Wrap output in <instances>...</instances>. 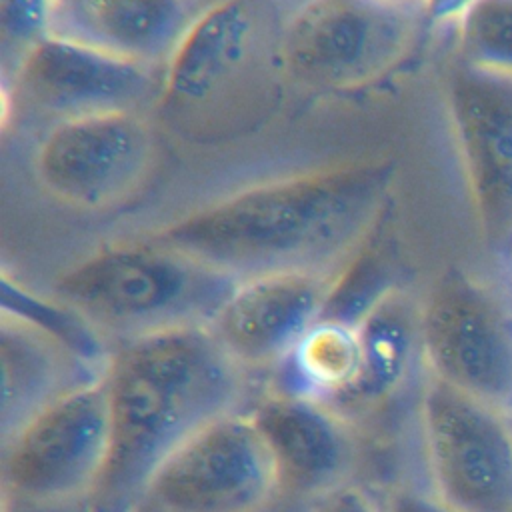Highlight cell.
Here are the masks:
<instances>
[{
	"label": "cell",
	"mask_w": 512,
	"mask_h": 512,
	"mask_svg": "<svg viewBox=\"0 0 512 512\" xmlns=\"http://www.w3.org/2000/svg\"><path fill=\"white\" fill-rule=\"evenodd\" d=\"M390 168L350 162L240 188L152 238L236 278L270 270H348L384 210Z\"/></svg>",
	"instance_id": "1"
},
{
	"label": "cell",
	"mask_w": 512,
	"mask_h": 512,
	"mask_svg": "<svg viewBox=\"0 0 512 512\" xmlns=\"http://www.w3.org/2000/svg\"><path fill=\"white\" fill-rule=\"evenodd\" d=\"M102 378L110 448L90 512H134L156 468L202 426L240 410L246 394V370L208 326L126 340Z\"/></svg>",
	"instance_id": "2"
},
{
	"label": "cell",
	"mask_w": 512,
	"mask_h": 512,
	"mask_svg": "<svg viewBox=\"0 0 512 512\" xmlns=\"http://www.w3.org/2000/svg\"><path fill=\"white\" fill-rule=\"evenodd\" d=\"M280 0H208L162 72L154 112L194 144L254 134L278 112L290 82Z\"/></svg>",
	"instance_id": "3"
},
{
	"label": "cell",
	"mask_w": 512,
	"mask_h": 512,
	"mask_svg": "<svg viewBox=\"0 0 512 512\" xmlns=\"http://www.w3.org/2000/svg\"><path fill=\"white\" fill-rule=\"evenodd\" d=\"M240 278L156 238L112 244L70 266L54 298L122 342L208 326Z\"/></svg>",
	"instance_id": "4"
},
{
	"label": "cell",
	"mask_w": 512,
	"mask_h": 512,
	"mask_svg": "<svg viewBox=\"0 0 512 512\" xmlns=\"http://www.w3.org/2000/svg\"><path fill=\"white\" fill-rule=\"evenodd\" d=\"M424 18L386 0H300L284 16L288 80L322 92L370 86L410 54Z\"/></svg>",
	"instance_id": "5"
},
{
	"label": "cell",
	"mask_w": 512,
	"mask_h": 512,
	"mask_svg": "<svg viewBox=\"0 0 512 512\" xmlns=\"http://www.w3.org/2000/svg\"><path fill=\"white\" fill-rule=\"evenodd\" d=\"M418 412L434 496L454 512H512L504 410L428 374Z\"/></svg>",
	"instance_id": "6"
},
{
	"label": "cell",
	"mask_w": 512,
	"mask_h": 512,
	"mask_svg": "<svg viewBox=\"0 0 512 512\" xmlns=\"http://www.w3.org/2000/svg\"><path fill=\"white\" fill-rule=\"evenodd\" d=\"M156 156V128L148 112H92L52 122L38 144L34 174L56 202L100 212L138 194Z\"/></svg>",
	"instance_id": "7"
},
{
	"label": "cell",
	"mask_w": 512,
	"mask_h": 512,
	"mask_svg": "<svg viewBox=\"0 0 512 512\" xmlns=\"http://www.w3.org/2000/svg\"><path fill=\"white\" fill-rule=\"evenodd\" d=\"M2 446V486L18 504L52 506L88 498L110 448L102 374L50 402Z\"/></svg>",
	"instance_id": "8"
},
{
	"label": "cell",
	"mask_w": 512,
	"mask_h": 512,
	"mask_svg": "<svg viewBox=\"0 0 512 512\" xmlns=\"http://www.w3.org/2000/svg\"><path fill=\"white\" fill-rule=\"evenodd\" d=\"M278 494L258 426L234 410L202 426L156 468L134 512H260Z\"/></svg>",
	"instance_id": "9"
},
{
	"label": "cell",
	"mask_w": 512,
	"mask_h": 512,
	"mask_svg": "<svg viewBox=\"0 0 512 512\" xmlns=\"http://www.w3.org/2000/svg\"><path fill=\"white\" fill-rule=\"evenodd\" d=\"M420 346L428 374L512 408V308L486 282L446 270L422 300Z\"/></svg>",
	"instance_id": "10"
},
{
	"label": "cell",
	"mask_w": 512,
	"mask_h": 512,
	"mask_svg": "<svg viewBox=\"0 0 512 512\" xmlns=\"http://www.w3.org/2000/svg\"><path fill=\"white\" fill-rule=\"evenodd\" d=\"M160 66L134 62L96 46L50 34L10 74L14 104L20 102L52 122L106 110L156 108Z\"/></svg>",
	"instance_id": "11"
},
{
	"label": "cell",
	"mask_w": 512,
	"mask_h": 512,
	"mask_svg": "<svg viewBox=\"0 0 512 512\" xmlns=\"http://www.w3.org/2000/svg\"><path fill=\"white\" fill-rule=\"evenodd\" d=\"M348 270L292 268L244 276L208 328L244 370L280 366L328 312Z\"/></svg>",
	"instance_id": "12"
},
{
	"label": "cell",
	"mask_w": 512,
	"mask_h": 512,
	"mask_svg": "<svg viewBox=\"0 0 512 512\" xmlns=\"http://www.w3.org/2000/svg\"><path fill=\"white\" fill-rule=\"evenodd\" d=\"M448 112L470 200L486 238L512 232V76L456 62Z\"/></svg>",
	"instance_id": "13"
},
{
	"label": "cell",
	"mask_w": 512,
	"mask_h": 512,
	"mask_svg": "<svg viewBox=\"0 0 512 512\" xmlns=\"http://www.w3.org/2000/svg\"><path fill=\"white\" fill-rule=\"evenodd\" d=\"M248 414L270 450L280 494L310 500L348 482L350 422L328 404L294 390L274 388L256 400Z\"/></svg>",
	"instance_id": "14"
},
{
	"label": "cell",
	"mask_w": 512,
	"mask_h": 512,
	"mask_svg": "<svg viewBox=\"0 0 512 512\" xmlns=\"http://www.w3.org/2000/svg\"><path fill=\"white\" fill-rule=\"evenodd\" d=\"M422 302L398 286L382 288L352 320L360 340L354 382L328 406L344 420L368 416L388 404L408 382L420 346Z\"/></svg>",
	"instance_id": "15"
},
{
	"label": "cell",
	"mask_w": 512,
	"mask_h": 512,
	"mask_svg": "<svg viewBox=\"0 0 512 512\" xmlns=\"http://www.w3.org/2000/svg\"><path fill=\"white\" fill-rule=\"evenodd\" d=\"M200 6L196 0H52V34L164 68Z\"/></svg>",
	"instance_id": "16"
},
{
	"label": "cell",
	"mask_w": 512,
	"mask_h": 512,
	"mask_svg": "<svg viewBox=\"0 0 512 512\" xmlns=\"http://www.w3.org/2000/svg\"><path fill=\"white\" fill-rule=\"evenodd\" d=\"M2 442L66 392L96 380L88 362L40 328L2 312Z\"/></svg>",
	"instance_id": "17"
},
{
	"label": "cell",
	"mask_w": 512,
	"mask_h": 512,
	"mask_svg": "<svg viewBox=\"0 0 512 512\" xmlns=\"http://www.w3.org/2000/svg\"><path fill=\"white\" fill-rule=\"evenodd\" d=\"M360 340L354 320L322 316L278 366L286 382L280 388L334 402L356 378Z\"/></svg>",
	"instance_id": "18"
},
{
	"label": "cell",
	"mask_w": 512,
	"mask_h": 512,
	"mask_svg": "<svg viewBox=\"0 0 512 512\" xmlns=\"http://www.w3.org/2000/svg\"><path fill=\"white\" fill-rule=\"evenodd\" d=\"M454 24L458 60L512 76V0H472Z\"/></svg>",
	"instance_id": "19"
},
{
	"label": "cell",
	"mask_w": 512,
	"mask_h": 512,
	"mask_svg": "<svg viewBox=\"0 0 512 512\" xmlns=\"http://www.w3.org/2000/svg\"><path fill=\"white\" fill-rule=\"evenodd\" d=\"M2 312L50 334L88 364L94 360L98 362L102 356L100 332L94 330L78 312L60 300L46 302L36 298L22 286L12 284L8 276L2 278Z\"/></svg>",
	"instance_id": "20"
},
{
	"label": "cell",
	"mask_w": 512,
	"mask_h": 512,
	"mask_svg": "<svg viewBox=\"0 0 512 512\" xmlns=\"http://www.w3.org/2000/svg\"><path fill=\"white\" fill-rule=\"evenodd\" d=\"M50 34L52 0H0L2 58L10 74Z\"/></svg>",
	"instance_id": "21"
},
{
	"label": "cell",
	"mask_w": 512,
	"mask_h": 512,
	"mask_svg": "<svg viewBox=\"0 0 512 512\" xmlns=\"http://www.w3.org/2000/svg\"><path fill=\"white\" fill-rule=\"evenodd\" d=\"M306 512H382L370 494L352 484L342 482L334 488H328L308 500Z\"/></svg>",
	"instance_id": "22"
},
{
	"label": "cell",
	"mask_w": 512,
	"mask_h": 512,
	"mask_svg": "<svg viewBox=\"0 0 512 512\" xmlns=\"http://www.w3.org/2000/svg\"><path fill=\"white\" fill-rule=\"evenodd\" d=\"M382 512H454L436 496H428L410 488L394 490Z\"/></svg>",
	"instance_id": "23"
},
{
	"label": "cell",
	"mask_w": 512,
	"mask_h": 512,
	"mask_svg": "<svg viewBox=\"0 0 512 512\" xmlns=\"http://www.w3.org/2000/svg\"><path fill=\"white\" fill-rule=\"evenodd\" d=\"M472 0H430L426 8V18L430 22H454L456 16L470 4Z\"/></svg>",
	"instance_id": "24"
},
{
	"label": "cell",
	"mask_w": 512,
	"mask_h": 512,
	"mask_svg": "<svg viewBox=\"0 0 512 512\" xmlns=\"http://www.w3.org/2000/svg\"><path fill=\"white\" fill-rule=\"evenodd\" d=\"M386 2H392V4H396V6L410 8V10H418V12H424V14H426V8H428V2H430V0H386Z\"/></svg>",
	"instance_id": "25"
},
{
	"label": "cell",
	"mask_w": 512,
	"mask_h": 512,
	"mask_svg": "<svg viewBox=\"0 0 512 512\" xmlns=\"http://www.w3.org/2000/svg\"><path fill=\"white\" fill-rule=\"evenodd\" d=\"M508 266H510V280H512V248H510V260H508Z\"/></svg>",
	"instance_id": "26"
}]
</instances>
